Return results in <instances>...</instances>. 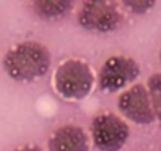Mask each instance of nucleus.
<instances>
[{
  "label": "nucleus",
  "instance_id": "423d86ee",
  "mask_svg": "<svg viewBox=\"0 0 161 151\" xmlns=\"http://www.w3.org/2000/svg\"><path fill=\"white\" fill-rule=\"evenodd\" d=\"M117 107L123 117L136 124H152L155 121V113L150 104L148 91L142 84H136L125 90L117 101Z\"/></svg>",
  "mask_w": 161,
  "mask_h": 151
},
{
  "label": "nucleus",
  "instance_id": "9b49d317",
  "mask_svg": "<svg viewBox=\"0 0 161 151\" xmlns=\"http://www.w3.org/2000/svg\"><path fill=\"white\" fill-rule=\"evenodd\" d=\"M13 151H43V149L40 146H36V145H24V146H19V148H16Z\"/></svg>",
  "mask_w": 161,
  "mask_h": 151
},
{
  "label": "nucleus",
  "instance_id": "f257e3e1",
  "mask_svg": "<svg viewBox=\"0 0 161 151\" xmlns=\"http://www.w3.org/2000/svg\"><path fill=\"white\" fill-rule=\"evenodd\" d=\"M52 63L51 50L36 41H24L3 55L2 65L8 77L16 82H33L47 74Z\"/></svg>",
  "mask_w": 161,
  "mask_h": 151
},
{
  "label": "nucleus",
  "instance_id": "1a4fd4ad",
  "mask_svg": "<svg viewBox=\"0 0 161 151\" xmlns=\"http://www.w3.org/2000/svg\"><path fill=\"white\" fill-rule=\"evenodd\" d=\"M147 91L150 98V104L155 113V120H158L161 126V72L152 74L147 81Z\"/></svg>",
  "mask_w": 161,
  "mask_h": 151
},
{
  "label": "nucleus",
  "instance_id": "0eeeda50",
  "mask_svg": "<svg viewBox=\"0 0 161 151\" xmlns=\"http://www.w3.org/2000/svg\"><path fill=\"white\" fill-rule=\"evenodd\" d=\"M90 142L87 132L76 124H63L57 128L49 142V151H89Z\"/></svg>",
  "mask_w": 161,
  "mask_h": 151
},
{
  "label": "nucleus",
  "instance_id": "f8f14e48",
  "mask_svg": "<svg viewBox=\"0 0 161 151\" xmlns=\"http://www.w3.org/2000/svg\"><path fill=\"white\" fill-rule=\"evenodd\" d=\"M159 61H161V50H159Z\"/></svg>",
  "mask_w": 161,
  "mask_h": 151
},
{
  "label": "nucleus",
  "instance_id": "7ed1b4c3",
  "mask_svg": "<svg viewBox=\"0 0 161 151\" xmlns=\"http://www.w3.org/2000/svg\"><path fill=\"white\" fill-rule=\"evenodd\" d=\"M92 142L100 151H120L130 137V126L115 113L103 112L90 124Z\"/></svg>",
  "mask_w": 161,
  "mask_h": 151
},
{
  "label": "nucleus",
  "instance_id": "6e6552de",
  "mask_svg": "<svg viewBox=\"0 0 161 151\" xmlns=\"http://www.w3.org/2000/svg\"><path fill=\"white\" fill-rule=\"evenodd\" d=\"M33 13L41 19H57L66 16L73 10L69 0H36L32 3Z\"/></svg>",
  "mask_w": 161,
  "mask_h": 151
},
{
  "label": "nucleus",
  "instance_id": "39448f33",
  "mask_svg": "<svg viewBox=\"0 0 161 151\" xmlns=\"http://www.w3.org/2000/svg\"><path fill=\"white\" fill-rule=\"evenodd\" d=\"M141 69L134 58L125 55L109 57L100 72H98V87L106 93H114L137 79Z\"/></svg>",
  "mask_w": 161,
  "mask_h": 151
},
{
  "label": "nucleus",
  "instance_id": "20e7f679",
  "mask_svg": "<svg viewBox=\"0 0 161 151\" xmlns=\"http://www.w3.org/2000/svg\"><path fill=\"white\" fill-rule=\"evenodd\" d=\"M122 21L123 14L115 2H84L77 10L79 25L90 32H114Z\"/></svg>",
  "mask_w": 161,
  "mask_h": 151
},
{
  "label": "nucleus",
  "instance_id": "9d476101",
  "mask_svg": "<svg viewBox=\"0 0 161 151\" xmlns=\"http://www.w3.org/2000/svg\"><path fill=\"white\" fill-rule=\"evenodd\" d=\"M123 7L134 14H144L150 8L155 7V2H148V0H125Z\"/></svg>",
  "mask_w": 161,
  "mask_h": 151
},
{
  "label": "nucleus",
  "instance_id": "f03ea898",
  "mask_svg": "<svg viewBox=\"0 0 161 151\" xmlns=\"http://www.w3.org/2000/svg\"><path fill=\"white\" fill-rule=\"evenodd\" d=\"M95 85V76L90 65L79 58L65 60L54 74V87L65 99H84Z\"/></svg>",
  "mask_w": 161,
  "mask_h": 151
}]
</instances>
